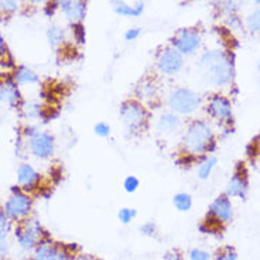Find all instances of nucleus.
<instances>
[{"instance_id": "f257e3e1", "label": "nucleus", "mask_w": 260, "mask_h": 260, "mask_svg": "<svg viewBox=\"0 0 260 260\" xmlns=\"http://www.w3.org/2000/svg\"><path fill=\"white\" fill-rule=\"evenodd\" d=\"M215 147V133L212 126L202 120L194 119L185 124L181 133V149L187 156H204Z\"/></svg>"}, {"instance_id": "f03ea898", "label": "nucleus", "mask_w": 260, "mask_h": 260, "mask_svg": "<svg viewBox=\"0 0 260 260\" xmlns=\"http://www.w3.org/2000/svg\"><path fill=\"white\" fill-rule=\"evenodd\" d=\"M198 67L205 82L212 86H225L234 77V65L221 50H212L202 54Z\"/></svg>"}, {"instance_id": "7ed1b4c3", "label": "nucleus", "mask_w": 260, "mask_h": 260, "mask_svg": "<svg viewBox=\"0 0 260 260\" xmlns=\"http://www.w3.org/2000/svg\"><path fill=\"white\" fill-rule=\"evenodd\" d=\"M119 116L123 124L124 132L130 137L142 136L150 127L151 112L136 98H127L120 104Z\"/></svg>"}, {"instance_id": "20e7f679", "label": "nucleus", "mask_w": 260, "mask_h": 260, "mask_svg": "<svg viewBox=\"0 0 260 260\" xmlns=\"http://www.w3.org/2000/svg\"><path fill=\"white\" fill-rule=\"evenodd\" d=\"M202 96L198 92L185 86H178L170 92L167 96V106L170 111L178 116H189L201 108Z\"/></svg>"}, {"instance_id": "39448f33", "label": "nucleus", "mask_w": 260, "mask_h": 260, "mask_svg": "<svg viewBox=\"0 0 260 260\" xmlns=\"http://www.w3.org/2000/svg\"><path fill=\"white\" fill-rule=\"evenodd\" d=\"M24 136L27 139V149L32 156L40 160H47L54 154L55 151V142L54 137L41 130L28 126L24 130Z\"/></svg>"}, {"instance_id": "423d86ee", "label": "nucleus", "mask_w": 260, "mask_h": 260, "mask_svg": "<svg viewBox=\"0 0 260 260\" xmlns=\"http://www.w3.org/2000/svg\"><path fill=\"white\" fill-rule=\"evenodd\" d=\"M3 211L12 221H23L31 211V198L24 189L14 188L13 194L9 197Z\"/></svg>"}, {"instance_id": "0eeeda50", "label": "nucleus", "mask_w": 260, "mask_h": 260, "mask_svg": "<svg viewBox=\"0 0 260 260\" xmlns=\"http://www.w3.org/2000/svg\"><path fill=\"white\" fill-rule=\"evenodd\" d=\"M157 70L166 77H173L181 71L184 67V55L174 47H167L160 51L157 57Z\"/></svg>"}, {"instance_id": "6e6552de", "label": "nucleus", "mask_w": 260, "mask_h": 260, "mask_svg": "<svg viewBox=\"0 0 260 260\" xmlns=\"http://www.w3.org/2000/svg\"><path fill=\"white\" fill-rule=\"evenodd\" d=\"M202 37L195 28H181L176 32V36L171 40V47H174L177 51L185 55L194 54L201 47Z\"/></svg>"}, {"instance_id": "1a4fd4ad", "label": "nucleus", "mask_w": 260, "mask_h": 260, "mask_svg": "<svg viewBox=\"0 0 260 260\" xmlns=\"http://www.w3.org/2000/svg\"><path fill=\"white\" fill-rule=\"evenodd\" d=\"M16 238L24 250H31L43 242V231L37 222L26 221L16 231Z\"/></svg>"}, {"instance_id": "9d476101", "label": "nucleus", "mask_w": 260, "mask_h": 260, "mask_svg": "<svg viewBox=\"0 0 260 260\" xmlns=\"http://www.w3.org/2000/svg\"><path fill=\"white\" fill-rule=\"evenodd\" d=\"M207 112H208L209 116L219 120V122H231L232 116H234L232 104L223 95H212L209 98Z\"/></svg>"}, {"instance_id": "9b49d317", "label": "nucleus", "mask_w": 260, "mask_h": 260, "mask_svg": "<svg viewBox=\"0 0 260 260\" xmlns=\"http://www.w3.org/2000/svg\"><path fill=\"white\" fill-rule=\"evenodd\" d=\"M135 98L147 105H156L160 99V85L153 78H143L135 86Z\"/></svg>"}, {"instance_id": "f8f14e48", "label": "nucleus", "mask_w": 260, "mask_h": 260, "mask_svg": "<svg viewBox=\"0 0 260 260\" xmlns=\"http://www.w3.org/2000/svg\"><path fill=\"white\" fill-rule=\"evenodd\" d=\"M209 215L214 218L215 221L229 222L234 216V208H232V202L229 200L226 194L219 195L218 198H215L212 204L209 205Z\"/></svg>"}, {"instance_id": "ddd939ff", "label": "nucleus", "mask_w": 260, "mask_h": 260, "mask_svg": "<svg viewBox=\"0 0 260 260\" xmlns=\"http://www.w3.org/2000/svg\"><path fill=\"white\" fill-rule=\"evenodd\" d=\"M156 130L162 135V136H171L176 135L177 132L182 130V120L174 112H166L161 113L160 117L157 119Z\"/></svg>"}, {"instance_id": "4468645a", "label": "nucleus", "mask_w": 260, "mask_h": 260, "mask_svg": "<svg viewBox=\"0 0 260 260\" xmlns=\"http://www.w3.org/2000/svg\"><path fill=\"white\" fill-rule=\"evenodd\" d=\"M41 181V174L28 162L20 164L17 169V182L21 189H34Z\"/></svg>"}, {"instance_id": "2eb2a0df", "label": "nucleus", "mask_w": 260, "mask_h": 260, "mask_svg": "<svg viewBox=\"0 0 260 260\" xmlns=\"http://www.w3.org/2000/svg\"><path fill=\"white\" fill-rule=\"evenodd\" d=\"M0 102L9 106H19L21 104L19 84H16L14 79H6L0 82Z\"/></svg>"}, {"instance_id": "dca6fc26", "label": "nucleus", "mask_w": 260, "mask_h": 260, "mask_svg": "<svg viewBox=\"0 0 260 260\" xmlns=\"http://www.w3.org/2000/svg\"><path fill=\"white\" fill-rule=\"evenodd\" d=\"M247 184L246 174L243 171H236L234 176L231 177V180L228 181L226 185V195L229 198H241L243 200L246 197Z\"/></svg>"}, {"instance_id": "f3484780", "label": "nucleus", "mask_w": 260, "mask_h": 260, "mask_svg": "<svg viewBox=\"0 0 260 260\" xmlns=\"http://www.w3.org/2000/svg\"><path fill=\"white\" fill-rule=\"evenodd\" d=\"M65 17L72 21L74 24L82 23L86 16V3L85 0H68L64 6H61Z\"/></svg>"}, {"instance_id": "a211bd4d", "label": "nucleus", "mask_w": 260, "mask_h": 260, "mask_svg": "<svg viewBox=\"0 0 260 260\" xmlns=\"http://www.w3.org/2000/svg\"><path fill=\"white\" fill-rule=\"evenodd\" d=\"M113 12L122 17H139L144 12V2H137L136 5H129L124 0H112Z\"/></svg>"}, {"instance_id": "6ab92c4d", "label": "nucleus", "mask_w": 260, "mask_h": 260, "mask_svg": "<svg viewBox=\"0 0 260 260\" xmlns=\"http://www.w3.org/2000/svg\"><path fill=\"white\" fill-rule=\"evenodd\" d=\"M13 79L16 84L19 85H32V84H39V75L36 72L30 70L28 67H24L21 65L19 67L16 71H14Z\"/></svg>"}, {"instance_id": "aec40b11", "label": "nucleus", "mask_w": 260, "mask_h": 260, "mask_svg": "<svg viewBox=\"0 0 260 260\" xmlns=\"http://www.w3.org/2000/svg\"><path fill=\"white\" fill-rule=\"evenodd\" d=\"M216 162H218L216 157H205V158L198 164V170H197L198 178H200V180H207V178H209V176L212 174V171H214V169L216 167Z\"/></svg>"}, {"instance_id": "412c9836", "label": "nucleus", "mask_w": 260, "mask_h": 260, "mask_svg": "<svg viewBox=\"0 0 260 260\" xmlns=\"http://www.w3.org/2000/svg\"><path fill=\"white\" fill-rule=\"evenodd\" d=\"M173 205L180 212H188L192 208V197L187 192H178L173 197Z\"/></svg>"}, {"instance_id": "4be33fe9", "label": "nucleus", "mask_w": 260, "mask_h": 260, "mask_svg": "<svg viewBox=\"0 0 260 260\" xmlns=\"http://www.w3.org/2000/svg\"><path fill=\"white\" fill-rule=\"evenodd\" d=\"M47 39L51 47L61 46L65 40L64 30L58 26H50L48 31H47Z\"/></svg>"}, {"instance_id": "5701e85b", "label": "nucleus", "mask_w": 260, "mask_h": 260, "mask_svg": "<svg viewBox=\"0 0 260 260\" xmlns=\"http://www.w3.org/2000/svg\"><path fill=\"white\" fill-rule=\"evenodd\" d=\"M21 109L24 116L30 117V119H39L43 116V106L39 102H27V104L21 105Z\"/></svg>"}, {"instance_id": "b1692460", "label": "nucleus", "mask_w": 260, "mask_h": 260, "mask_svg": "<svg viewBox=\"0 0 260 260\" xmlns=\"http://www.w3.org/2000/svg\"><path fill=\"white\" fill-rule=\"evenodd\" d=\"M246 27L247 30L252 32V34L260 32V9L254 10V12H252V13L247 16Z\"/></svg>"}, {"instance_id": "393cba45", "label": "nucleus", "mask_w": 260, "mask_h": 260, "mask_svg": "<svg viewBox=\"0 0 260 260\" xmlns=\"http://www.w3.org/2000/svg\"><path fill=\"white\" fill-rule=\"evenodd\" d=\"M51 245L50 242H41L36 252H34V256H32V260H48L50 257V249H51Z\"/></svg>"}, {"instance_id": "a878e982", "label": "nucleus", "mask_w": 260, "mask_h": 260, "mask_svg": "<svg viewBox=\"0 0 260 260\" xmlns=\"http://www.w3.org/2000/svg\"><path fill=\"white\" fill-rule=\"evenodd\" d=\"M48 260H71V253L67 249H64V247L51 245Z\"/></svg>"}, {"instance_id": "bb28decb", "label": "nucleus", "mask_w": 260, "mask_h": 260, "mask_svg": "<svg viewBox=\"0 0 260 260\" xmlns=\"http://www.w3.org/2000/svg\"><path fill=\"white\" fill-rule=\"evenodd\" d=\"M12 231V219L7 216L5 211H0V238H7Z\"/></svg>"}, {"instance_id": "cd10ccee", "label": "nucleus", "mask_w": 260, "mask_h": 260, "mask_svg": "<svg viewBox=\"0 0 260 260\" xmlns=\"http://www.w3.org/2000/svg\"><path fill=\"white\" fill-rule=\"evenodd\" d=\"M93 133H95L98 137H101V139H108V137H111L112 135L111 124L106 123V122H98V123L93 126Z\"/></svg>"}, {"instance_id": "c85d7f7f", "label": "nucleus", "mask_w": 260, "mask_h": 260, "mask_svg": "<svg viewBox=\"0 0 260 260\" xmlns=\"http://www.w3.org/2000/svg\"><path fill=\"white\" fill-rule=\"evenodd\" d=\"M139 187H140V180L136 176H127L124 178L123 188L126 192L133 194V192H136L137 189H139Z\"/></svg>"}, {"instance_id": "c756f323", "label": "nucleus", "mask_w": 260, "mask_h": 260, "mask_svg": "<svg viewBox=\"0 0 260 260\" xmlns=\"http://www.w3.org/2000/svg\"><path fill=\"white\" fill-rule=\"evenodd\" d=\"M117 216H119V221L122 222V223H124V225H127V223H130V222L136 218L137 211L133 208H122L119 211Z\"/></svg>"}, {"instance_id": "7c9ffc66", "label": "nucleus", "mask_w": 260, "mask_h": 260, "mask_svg": "<svg viewBox=\"0 0 260 260\" xmlns=\"http://www.w3.org/2000/svg\"><path fill=\"white\" fill-rule=\"evenodd\" d=\"M19 3L17 0H0V12L5 14H13L17 12Z\"/></svg>"}, {"instance_id": "2f4dec72", "label": "nucleus", "mask_w": 260, "mask_h": 260, "mask_svg": "<svg viewBox=\"0 0 260 260\" xmlns=\"http://www.w3.org/2000/svg\"><path fill=\"white\" fill-rule=\"evenodd\" d=\"M140 234L144 235V236H147V238H153V236H156L157 232V226L154 222H144L140 225Z\"/></svg>"}, {"instance_id": "473e14b6", "label": "nucleus", "mask_w": 260, "mask_h": 260, "mask_svg": "<svg viewBox=\"0 0 260 260\" xmlns=\"http://www.w3.org/2000/svg\"><path fill=\"white\" fill-rule=\"evenodd\" d=\"M243 2L245 0H221V5L229 13H234V12H236L242 6Z\"/></svg>"}, {"instance_id": "72a5a7b5", "label": "nucleus", "mask_w": 260, "mask_h": 260, "mask_svg": "<svg viewBox=\"0 0 260 260\" xmlns=\"http://www.w3.org/2000/svg\"><path fill=\"white\" fill-rule=\"evenodd\" d=\"M211 254L202 249H192L189 252V259L191 260H209Z\"/></svg>"}, {"instance_id": "f704fd0d", "label": "nucleus", "mask_w": 260, "mask_h": 260, "mask_svg": "<svg viewBox=\"0 0 260 260\" xmlns=\"http://www.w3.org/2000/svg\"><path fill=\"white\" fill-rule=\"evenodd\" d=\"M215 260H238V254H236V252H235L234 249L226 247L222 253H219L216 256V259Z\"/></svg>"}, {"instance_id": "c9c22d12", "label": "nucleus", "mask_w": 260, "mask_h": 260, "mask_svg": "<svg viewBox=\"0 0 260 260\" xmlns=\"http://www.w3.org/2000/svg\"><path fill=\"white\" fill-rule=\"evenodd\" d=\"M140 34H142V30L139 27H132V28H129L127 31L124 32V40L126 41H135V40L140 37Z\"/></svg>"}, {"instance_id": "e433bc0d", "label": "nucleus", "mask_w": 260, "mask_h": 260, "mask_svg": "<svg viewBox=\"0 0 260 260\" xmlns=\"http://www.w3.org/2000/svg\"><path fill=\"white\" fill-rule=\"evenodd\" d=\"M74 34H75V40L78 43H85V28L81 23L74 24Z\"/></svg>"}, {"instance_id": "4c0bfd02", "label": "nucleus", "mask_w": 260, "mask_h": 260, "mask_svg": "<svg viewBox=\"0 0 260 260\" xmlns=\"http://www.w3.org/2000/svg\"><path fill=\"white\" fill-rule=\"evenodd\" d=\"M9 252V243H7L6 238H0V259H3Z\"/></svg>"}, {"instance_id": "58836bf2", "label": "nucleus", "mask_w": 260, "mask_h": 260, "mask_svg": "<svg viewBox=\"0 0 260 260\" xmlns=\"http://www.w3.org/2000/svg\"><path fill=\"white\" fill-rule=\"evenodd\" d=\"M229 24L232 27H239L241 26V21H239V19H238V16H235L234 13H231L229 14Z\"/></svg>"}, {"instance_id": "ea45409f", "label": "nucleus", "mask_w": 260, "mask_h": 260, "mask_svg": "<svg viewBox=\"0 0 260 260\" xmlns=\"http://www.w3.org/2000/svg\"><path fill=\"white\" fill-rule=\"evenodd\" d=\"M164 260H182V257L178 252H170L164 256Z\"/></svg>"}, {"instance_id": "a19ab883", "label": "nucleus", "mask_w": 260, "mask_h": 260, "mask_svg": "<svg viewBox=\"0 0 260 260\" xmlns=\"http://www.w3.org/2000/svg\"><path fill=\"white\" fill-rule=\"evenodd\" d=\"M6 52H7L6 43H5V39H3V37H2V34H0V57H3Z\"/></svg>"}, {"instance_id": "79ce46f5", "label": "nucleus", "mask_w": 260, "mask_h": 260, "mask_svg": "<svg viewBox=\"0 0 260 260\" xmlns=\"http://www.w3.org/2000/svg\"><path fill=\"white\" fill-rule=\"evenodd\" d=\"M74 260H95V259L91 257V256H88V254H79V256H77Z\"/></svg>"}, {"instance_id": "37998d69", "label": "nucleus", "mask_w": 260, "mask_h": 260, "mask_svg": "<svg viewBox=\"0 0 260 260\" xmlns=\"http://www.w3.org/2000/svg\"><path fill=\"white\" fill-rule=\"evenodd\" d=\"M54 2V6H57V7H61V6H64L65 3L68 2V0H52Z\"/></svg>"}, {"instance_id": "c03bdc74", "label": "nucleus", "mask_w": 260, "mask_h": 260, "mask_svg": "<svg viewBox=\"0 0 260 260\" xmlns=\"http://www.w3.org/2000/svg\"><path fill=\"white\" fill-rule=\"evenodd\" d=\"M32 3H36V5H41V3H44L46 0H30Z\"/></svg>"}, {"instance_id": "a18cd8bd", "label": "nucleus", "mask_w": 260, "mask_h": 260, "mask_svg": "<svg viewBox=\"0 0 260 260\" xmlns=\"http://www.w3.org/2000/svg\"><path fill=\"white\" fill-rule=\"evenodd\" d=\"M256 2H257V5H259V6H260V0H256Z\"/></svg>"}]
</instances>
